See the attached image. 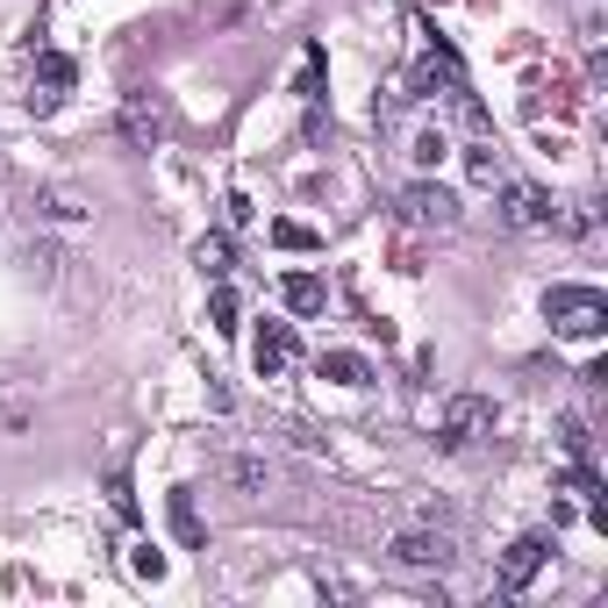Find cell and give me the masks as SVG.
I'll use <instances>...</instances> for the list:
<instances>
[{
	"instance_id": "1",
	"label": "cell",
	"mask_w": 608,
	"mask_h": 608,
	"mask_svg": "<svg viewBox=\"0 0 608 608\" xmlns=\"http://www.w3.org/2000/svg\"><path fill=\"white\" fill-rule=\"evenodd\" d=\"M544 322H552L558 337H601L608 330V301H601V287H552L544 294Z\"/></svg>"
},
{
	"instance_id": "2",
	"label": "cell",
	"mask_w": 608,
	"mask_h": 608,
	"mask_svg": "<svg viewBox=\"0 0 608 608\" xmlns=\"http://www.w3.org/2000/svg\"><path fill=\"white\" fill-rule=\"evenodd\" d=\"M486 430H494V401L486 394H452L444 416H436V444H444V452H466L472 436H486Z\"/></svg>"
},
{
	"instance_id": "3",
	"label": "cell",
	"mask_w": 608,
	"mask_h": 608,
	"mask_svg": "<svg viewBox=\"0 0 608 608\" xmlns=\"http://www.w3.org/2000/svg\"><path fill=\"white\" fill-rule=\"evenodd\" d=\"M387 558H394V566H408V573H444V566H452V537H444V530H430V522H416V530H394Z\"/></svg>"
},
{
	"instance_id": "4",
	"label": "cell",
	"mask_w": 608,
	"mask_h": 608,
	"mask_svg": "<svg viewBox=\"0 0 608 608\" xmlns=\"http://www.w3.org/2000/svg\"><path fill=\"white\" fill-rule=\"evenodd\" d=\"M544 558H552V537H544V530H530V537H516V544H508V552H502V573H494V587H502V594H522V587H530V580L544 573Z\"/></svg>"
},
{
	"instance_id": "5",
	"label": "cell",
	"mask_w": 608,
	"mask_h": 608,
	"mask_svg": "<svg viewBox=\"0 0 608 608\" xmlns=\"http://www.w3.org/2000/svg\"><path fill=\"white\" fill-rule=\"evenodd\" d=\"M165 129H173V122H165V101H157L151 87H137L129 101H122V137L137 143V151H157V143H165Z\"/></svg>"
},
{
	"instance_id": "6",
	"label": "cell",
	"mask_w": 608,
	"mask_h": 608,
	"mask_svg": "<svg viewBox=\"0 0 608 608\" xmlns=\"http://www.w3.org/2000/svg\"><path fill=\"white\" fill-rule=\"evenodd\" d=\"M401 215H408L416 229H452L458 223V201L436 187V179H416V187L401 193Z\"/></svg>"
},
{
	"instance_id": "7",
	"label": "cell",
	"mask_w": 608,
	"mask_h": 608,
	"mask_svg": "<svg viewBox=\"0 0 608 608\" xmlns=\"http://www.w3.org/2000/svg\"><path fill=\"white\" fill-rule=\"evenodd\" d=\"M502 223L508 229H544L552 223V193L530 179H502Z\"/></svg>"
},
{
	"instance_id": "8",
	"label": "cell",
	"mask_w": 608,
	"mask_h": 608,
	"mask_svg": "<svg viewBox=\"0 0 608 608\" xmlns=\"http://www.w3.org/2000/svg\"><path fill=\"white\" fill-rule=\"evenodd\" d=\"M72 79H79V72H72L65 51H36V93H29V107H36V115H51V107L72 93Z\"/></svg>"
},
{
	"instance_id": "9",
	"label": "cell",
	"mask_w": 608,
	"mask_h": 608,
	"mask_svg": "<svg viewBox=\"0 0 608 608\" xmlns=\"http://www.w3.org/2000/svg\"><path fill=\"white\" fill-rule=\"evenodd\" d=\"M294 330H287V322H265L258 337H251V365H258L265 380H279V372H287V365H294Z\"/></svg>"
},
{
	"instance_id": "10",
	"label": "cell",
	"mask_w": 608,
	"mask_h": 608,
	"mask_svg": "<svg viewBox=\"0 0 608 608\" xmlns=\"http://www.w3.org/2000/svg\"><path fill=\"white\" fill-rule=\"evenodd\" d=\"M29 208H36V223H87V215H93L72 187H36V193H29Z\"/></svg>"
},
{
	"instance_id": "11",
	"label": "cell",
	"mask_w": 608,
	"mask_h": 608,
	"mask_svg": "<svg viewBox=\"0 0 608 608\" xmlns=\"http://www.w3.org/2000/svg\"><path fill=\"white\" fill-rule=\"evenodd\" d=\"M279 301H287L294 315H322V308H330V287H322L315 273H287V279H279Z\"/></svg>"
},
{
	"instance_id": "12",
	"label": "cell",
	"mask_w": 608,
	"mask_h": 608,
	"mask_svg": "<svg viewBox=\"0 0 608 608\" xmlns=\"http://www.w3.org/2000/svg\"><path fill=\"white\" fill-rule=\"evenodd\" d=\"M322 380H337V387H372V365H365L358 351H322Z\"/></svg>"
},
{
	"instance_id": "13",
	"label": "cell",
	"mask_w": 608,
	"mask_h": 608,
	"mask_svg": "<svg viewBox=\"0 0 608 608\" xmlns=\"http://www.w3.org/2000/svg\"><path fill=\"white\" fill-rule=\"evenodd\" d=\"M173 530H179V544H193V552H201V516H193V486H173Z\"/></svg>"
},
{
	"instance_id": "14",
	"label": "cell",
	"mask_w": 608,
	"mask_h": 608,
	"mask_svg": "<svg viewBox=\"0 0 608 608\" xmlns=\"http://www.w3.org/2000/svg\"><path fill=\"white\" fill-rule=\"evenodd\" d=\"M193 265H201L208 279H223L229 273V237H201V243H193Z\"/></svg>"
},
{
	"instance_id": "15",
	"label": "cell",
	"mask_w": 608,
	"mask_h": 608,
	"mask_svg": "<svg viewBox=\"0 0 608 608\" xmlns=\"http://www.w3.org/2000/svg\"><path fill=\"white\" fill-rule=\"evenodd\" d=\"M237 287H215V294H208V322H215V330H223V337H237Z\"/></svg>"
},
{
	"instance_id": "16",
	"label": "cell",
	"mask_w": 608,
	"mask_h": 608,
	"mask_svg": "<svg viewBox=\"0 0 608 608\" xmlns=\"http://www.w3.org/2000/svg\"><path fill=\"white\" fill-rule=\"evenodd\" d=\"M558 444H566V458H573V466H587V452H594V436H587V422H580V416L558 422Z\"/></svg>"
},
{
	"instance_id": "17",
	"label": "cell",
	"mask_w": 608,
	"mask_h": 608,
	"mask_svg": "<svg viewBox=\"0 0 608 608\" xmlns=\"http://www.w3.org/2000/svg\"><path fill=\"white\" fill-rule=\"evenodd\" d=\"M466 173L480 179V187H502V157L486 151V143H472V151H466Z\"/></svg>"
},
{
	"instance_id": "18",
	"label": "cell",
	"mask_w": 608,
	"mask_h": 608,
	"mask_svg": "<svg viewBox=\"0 0 608 608\" xmlns=\"http://www.w3.org/2000/svg\"><path fill=\"white\" fill-rule=\"evenodd\" d=\"M229 486H243V494H258V486H265V458H229Z\"/></svg>"
},
{
	"instance_id": "19",
	"label": "cell",
	"mask_w": 608,
	"mask_h": 608,
	"mask_svg": "<svg viewBox=\"0 0 608 608\" xmlns=\"http://www.w3.org/2000/svg\"><path fill=\"white\" fill-rule=\"evenodd\" d=\"M273 243H279V251H315L322 237H315L308 223H273Z\"/></svg>"
},
{
	"instance_id": "20",
	"label": "cell",
	"mask_w": 608,
	"mask_h": 608,
	"mask_svg": "<svg viewBox=\"0 0 608 608\" xmlns=\"http://www.w3.org/2000/svg\"><path fill=\"white\" fill-rule=\"evenodd\" d=\"M408 157H416V165H436V157H444V129H422V137L408 143Z\"/></svg>"
},
{
	"instance_id": "21",
	"label": "cell",
	"mask_w": 608,
	"mask_h": 608,
	"mask_svg": "<svg viewBox=\"0 0 608 608\" xmlns=\"http://www.w3.org/2000/svg\"><path fill=\"white\" fill-rule=\"evenodd\" d=\"M129 566H137V580H165V552H151V544H137Z\"/></svg>"
}]
</instances>
